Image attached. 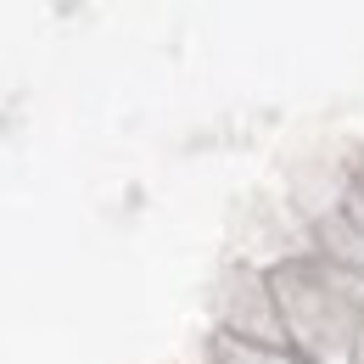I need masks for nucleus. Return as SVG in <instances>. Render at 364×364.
<instances>
[]
</instances>
